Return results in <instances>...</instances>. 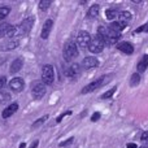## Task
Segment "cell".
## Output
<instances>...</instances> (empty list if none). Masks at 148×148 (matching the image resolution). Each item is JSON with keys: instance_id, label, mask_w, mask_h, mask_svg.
<instances>
[{"instance_id": "cell-15", "label": "cell", "mask_w": 148, "mask_h": 148, "mask_svg": "<svg viewBox=\"0 0 148 148\" xmlns=\"http://www.w3.org/2000/svg\"><path fill=\"white\" fill-rule=\"evenodd\" d=\"M82 65H83L84 69H92V68L99 66V60L95 59V57H92V56L84 57L83 61H82Z\"/></svg>"}, {"instance_id": "cell-7", "label": "cell", "mask_w": 148, "mask_h": 148, "mask_svg": "<svg viewBox=\"0 0 148 148\" xmlns=\"http://www.w3.org/2000/svg\"><path fill=\"white\" fill-rule=\"evenodd\" d=\"M104 47H105V42L103 40L99 35H96L95 38H91V42H90V46H88V51L91 52V53L96 55V53L103 52Z\"/></svg>"}, {"instance_id": "cell-28", "label": "cell", "mask_w": 148, "mask_h": 148, "mask_svg": "<svg viewBox=\"0 0 148 148\" xmlns=\"http://www.w3.org/2000/svg\"><path fill=\"white\" fill-rule=\"evenodd\" d=\"M116 90H117V88H116V87H113V88H110V90H108V91H105L100 97H101V99H110V97L114 95Z\"/></svg>"}, {"instance_id": "cell-14", "label": "cell", "mask_w": 148, "mask_h": 148, "mask_svg": "<svg viewBox=\"0 0 148 148\" xmlns=\"http://www.w3.org/2000/svg\"><path fill=\"white\" fill-rule=\"evenodd\" d=\"M23 59L22 57H17V59H14L12 61V64H10V69H9V72L10 74H16V73H18L21 69H22V66H23Z\"/></svg>"}, {"instance_id": "cell-31", "label": "cell", "mask_w": 148, "mask_h": 148, "mask_svg": "<svg viewBox=\"0 0 148 148\" xmlns=\"http://www.w3.org/2000/svg\"><path fill=\"white\" fill-rule=\"evenodd\" d=\"M100 117H101V114H100L99 112H95L94 114L91 116V121H92V122H96V121L100 120Z\"/></svg>"}, {"instance_id": "cell-8", "label": "cell", "mask_w": 148, "mask_h": 148, "mask_svg": "<svg viewBox=\"0 0 148 148\" xmlns=\"http://www.w3.org/2000/svg\"><path fill=\"white\" fill-rule=\"evenodd\" d=\"M20 43H21V40L17 36H14V38H8V39H5L4 42L0 43V51H12V49H16L20 46Z\"/></svg>"}, {"instance_id": "cell-4", "label": "cell", "mask_w": 148, "mask_h": 148, "mask_svg": "<svg viewBox=\"0 0 148 148\" xmlns=\"http://www.w3.org/2000/svg\"><path fill=\"white\" fill-rule=\"evenodd\" d=\"M79 51L77 48V44L74 43L73 40H68L64 46V51H62V55H64V59L66 62L72 61L73 59H75L78 56Z\"/></svg>"}, {"instance_id": "cell-19", "label": "cell", "mask_w": 148, "mask_h": 148, "mask_svg": "<svg viewBox=\"0 0 148 148\" xmlns=\"http://www.w3.org/2000/svg\"><path fill=\"white\" fill-rule=\"evenodd\" d=\"M147 68H148V55H144L140 59V61L138 62V65H136V69H138L139 73H143L146 72Z\"/></svg>"}, {"instance_id": "cell-10", "label": "cell", "mask_w": 148, "mask_h": 148, "mask_svg": "<svg viewBox=\"0 0 148 148\" xmlns=\"http://www.w3.org/2000/svg\"><path fill=\"white\" fill-rule=\"evenodd\" d=\"M16 36V26L9 23H1L0 25V38H14Z\"/></svg>"}, {"instance_id": "cell-6", "label": "cell", "mask_w": 148, "mask_h": 148, "mask_svg": "<svg viewBox=\"0 0 148 148\" xmlns=\"http://www.w3.org/2000/svg\"><path fill=\"white\" fill-rule=\"evenodd\" d=\"M46 92H47L46 84L42 81H35L31 84V96H33L34 100H40L46 95Z\"/></svg>"}, {"instance_id": "cell-29", "label": "cell", "mask_w": 148, "mask_h": 148, "mask_svg": "<svg viewBox=\"0 0 148 148\" xmlns=\"http://www.w3.org/2000/svg\"><path fill=\"white\" fill-rule=\"evenodd\" d=\"M139 33H148V22L142 25L140 27H138L136 30H134V34H139Z\"/></svg>"}, {"instance_id": "cell-18", "label": "cell", "mask_w": 148, "mask_h": 148, "mask_svg": "<svg viewBox=\"0 0 148 148\" xmlns=\"http://www.w3.org/2000/svg\"><path fill=\"white\" fill-rule=\"evenodd\" d=\"M17 110H18V104H17V103H12V104L8 105V107L3 110L1 116H3V118H9L10 116L14 114Z\"/></svg>"}, {"instance_id": "cell-22", "label": "cell", "mask_w": 148, "mask_h": 148, "mask_svg": "<svg viewBox=\"0 0 148 148\" xmlns=\"http://www.w3.org/2000/svg\"><path fill=\"white\" fill-rule=\"evenodd\" d=\"M108 27L110 29V30H113V31H116V33H118V34H121V31L125 29V26H122L121 23H118L117 21H114V22H112Z\"/></svg>"}, {"instance_id": "cell-33", "label": "cell", "mask_w": 148, "mask_h": 148, "mask_svg": "<svg viewBox=\"0 0 148 148\" xmlns=\"http://www.w3.org/2000/svg\"><path fill=\"white\" fill-rule=\"evenodd\" d=\"M140 140L143 142V143H148V131H144V133L142 134Z\"/></svg>"}, {"instance_id": "cell-20", "label": "cell", "mask_w": 148, "mask_h": 148, "mask_svg": "<svg viewBox=\"0 0 148 148\" xmlns=\"http://www.w3.org/2000/svg\"><path fill=\"white\" fill-rule=\"evenodd\" d=\"M118 14H120V12H118L117 8H109V9L105 10V18L109 21H113L114 18H117Z\"/></svg>"}, {"instance_id": "cell-25", "label": "cell", "mask_w": 148, "mask_h": 148, "mask_svg": "<svg viewBox=\"0 0 148 148\" xmlns=\"http://www.w3.org/2000/svg\"><path fill=\"white\" fill-rule=\"evenodd\" d=\"M52 1L51 0H42V1H39V9L40 10H47L49 7H51Z\"/></svg>"}, {"instance_id": "cell-23", "label": "cell", "mask_w": 148, "mask_h": 148, "mask_svg": "<svg viewBox=\"0 0 148 148\" xmlns=\"http://www.w3.org/2000/svg\"><path fill=\"white\" fill-rule=\"evenodd\" d=\"M140 83V74L139 73H134L130 78V86L131 87H135Z\"/></svg>"}, {"instance_id": "cell-34", "label": "cell", "mask_w": 148, "mask_h": 148, "mask_svg": "<svg viewBox=\"0 0 148 148\" xmlns=\"http://www.w3.org/2000/svg\"><path fill=\"white\" fill-rule=\"evenodd\" d=\"M7 84V78L5 77H0V90H3V87Z\"/></svg>"}, {"instance_id": "cell-26", "label": "cell", "mask_w": 148, "mask_h": 148, "mask_svg": "<svg viewBox=\"0 0 148 148\" xmlns=\"http://www.w3.org/2000/svg\"><path fill=\"white\" fill-rule=\"evenodd\" d=\"M8 100H10V94L4 90H0V103H5Z\"/></svg>"}, {"instance_id": "cell-13", "label": "cell", "mask_w": 148, "mask_h": 148, "mask_svg": "<svg viewBox=\"0 0 148 148\" xmlns=\"http://www.w3.org/2000/svg\"><path fill=\"white\" fill-rule=\"evenodd\" d=\"M116 48H117L118 51H121V52H123V53H126V55L134 53V47H133V44L129 43V42H120V43H117Z\"/></svg>"}, {"instance_id": "cell-5", "label": "cell", "mask_w": 148, "mask_h": 148, "mask_svg": "<svg viewBox=\"0 0 148 148\" xmlns=\"http://www.w3.org/2000/svg\"><path fill=\"white\" fill-rule=\"evenodd\" d=\"M53 81H55L53 66L49 64L43 65V68H42V82L46 86H51V84H53Z\"/></svg>"}, {"instance_id": "cell-17", "label": "cell", "mask_w": 148, "mask_h": 148, "mask_svg": "<svg viewBox=\"0 0 148 148\" xmlns=\"http://www.w3.org/2000/svg\"><path fill=\"white\" fill-rule=\"evenodd\" d=\"M53 27V21L52 20H47L43 25V29H42V33H40V36L42 39H47L51 34V30Z\"/></svg>"}, {"instance_id": "cell-2", "label": "cell", "mask_w": 148, "mask_h": 148, "mask_svg": "<svg viewBox=\"0 0 148 148\" xmlns=\"http://www.w3.org/2000/svg\"><path fill=\"white\" fill-rule=\"evenodd\" d=\"M34 22H35V20H34L33 16L26 17L22 22H20V25L16 26V36L18 38V35H22V36L23 35H27V34L30 33V30L33 29Z\"/></svg>"}, {"instance_id": "cell-21", "label": "cell", "mask_w": 148, "mask_h": 148, "mask_svg": "<svg viewBox=\"0 0 148 148\" xmlns=\"http://www.w3.org/2000/svg\"><path fill=\"white\" fill-rule=\"evenodd\" d=\"M100 13V5L99 4H94L92 7H90L88 12H87V17L90 18H96Z\"/></svg>"}, {"instance_id": "cell-3", "label": "cell", "mask_w": 148, "mask_h": 148, "mask_svg": "<svg viewBox=\"0 0 148 148\" xmlns=\"http://www.w3.org/2000/svg\"><path fill=\"white\" fill-rule=\"evenodd\" d=\"M109 78H112V74H110V75H103V77H100V78L95 79V81H92L91 83H88L87 86H84L83 88H82L81 94H88V92H92L94 90H96V88H99V87L104 86L105 83H108V82H109Z\"/></svg>"}, {"instance_id": "cell-27", "label": "cell", "mask_w": 148, "mask_h": 148, "mask_svg": "<svg viewBox=\"0 0 148 148\" xmlns=\"http://www.w3.org/2000/svg\"><path fill=\"white\" fill-rule=\"evenodd\" d=\"M47 118H48V116H47V114L43 116V117H40V118H38V120L33 123V129H36V127H39V126H42L47 121Z\"/></svg>"}, {"instance_id": "cell-37", "label": "cell", "mask_w": 148, "mask_h": 148, "mask_svg": "<svg viewBox=\"0 0 148 148\" xmlns=\"http://www.w3.org/2000/svg\"><path fill=\"white\" fill-rule=\"evenodd\" d=\"M18 148H26V144H25V143H21V144H20V147H18Z\"/></svg>"}, {"instance_id": "cell-24", "label": "cell", "mask_w": 148, "mask_h": 148, "mask_svg": "<svg viewBox=\"0 0 148 148\" xmlns=\"http://www.w3.org/2000/svg\"><path fill=\"white\" fill-rule=\"evenodd\" d=\"M10 13V8L7 7V5H3V7H0V20H3V18H5L8 14Z\"/></svg>"}, {"instance_id": "cell-35", "label": "cell", "mask_w": 148, "mask_h": 148, "mask_svg": "<svg viewBox=\"0 0 148 148\" xmlns=\"http://www.w3.org/2000/svg\"><path fill=\"white\" fill-rule=\"evenodd\" d=\"M38 144H39V140H35V142H34V143L30 146V148H36V147H38Z\"/></svg>"}, {"instance_id": "cell-16", "label": "cell", "mask_w": 148, "mask_h": 148, "mask_svg": "<svg viewBox=\"0 0 148 148\" xmlns=\"http://www.w3.org/2000/svg\"><path fill=\"white\" fill-rule=\"evenodd\" d=\"M130 21H131V13L130 12H127V10H122V12H120V14H118V17H117L118 23H121L122 26L126 27V25H127Z\"/></svg>"}, {"instance_id": "cell-32", "label": "cell", "mask_w": 148, "mask_h": 148, "mask_svg": "<svg viewBox=\"0 0 148 148\" xmlns=\"http://www.w3.org/2000/svg\"><path fill=\"white\" fill-rule=\"evenodd\" d=\"M74 142V138H69L68 140H65V142H62V143H60V147H66V146H70Z\"/></svg>"}, {"instance_id": "cell-11", "label": "cell", "mask_w": 148, "mask_h": 148, "mask_svg": "<svg viewBox=\"0 0 148 148\" xmlns=\"http://www.w3.org/2000/svg\"><path fill=\"white\" fill-rule=\"evenodd\" d=\"M79 74H81V68H79V65L77 62H74V64H72L69 68H66L64 70V75L72 79H75Z\"/></svg>"}, {"instance_id": "cell-9", "label": "cell", "mask_w": 148, "mask_h": 148, "mask_svg": "<svg viewBox=\"0 0 148 148\" xmlns=\"http://www.w3.org/2000/svg\"><path fill=\"white\" fill-rule=\"evenodd\" d=\"M90 42H91V35H90L88 31L81 30L77 35V44H78L81 48H88Z\"/></svg>"}, {"instance_id": "cell-30", "label": "cell", "mask_w": 148, "mask_h": 148, "mask_svg": "<svg viewBox=\"0 0 148 148\" xmlns=\"http://www.w3.org/2000/svg\"><path fill=\"white\" fill-rule=\"evenodd\" d=\"M70 114H72V110H66V112H65V113H61V114H60L59 117L56 118V122H57V123H59V122H61V120H62V118H64V117H66V116H70Z\"/></svg>"}, {"instance_id": "cell-12", "label": "cell", "mask_w": 148, "mask_h": 148, "mask_svg": "<svg viewBox=\"0 0 148 148\" xmlns=\"http://www.w3.org/2000/svg\"><path fill=\"white\" fill-rule=\"evenodd\" d=\"M9 88L13 90L16 92H20L25 88V81H23L21 77H16V78L10 79L9 82Z\"/></svg>"}, {"instance_id": "cell-1", "label": "cell", "mask_w": 148, "mask_h": 148, "mask_svg": "<svg viewBox=\"0 0 148 148\" xmlns=\"http://www.w3.org/2000/svg\"><path fill=\"white\" fill-rule=\"evenodd\" d=\"M97 35L105 42V44H116L121 38V34L116 33V31L110 30L109 27H104V26H99L97 29Z\"/></svg>"}, {"instance_id": "cell-36", "label": "cell", "mask_w": 148, "mask_h": 148, "mask_svg": "<svg viewBox=\"0 0 148 148\" xmlns=\"http://www.w3.org/2000/svg\"><path fill=\"white\" fill-rule=\"evenodd\" d=\"M126 148H138V146H136V144H134V143H129Z\"/></svg>"}]
</instances>
